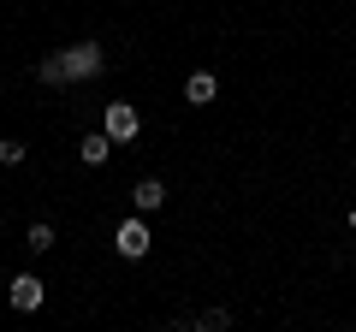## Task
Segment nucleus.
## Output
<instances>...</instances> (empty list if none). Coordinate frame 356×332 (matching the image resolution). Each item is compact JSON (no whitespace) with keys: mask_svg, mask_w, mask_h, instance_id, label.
I'll return each instance as SVG.
<instances>
[{"mask_svg":"<svg viewBox=\"0 0 356 332\" xmlns=\"http://www.w3.org/2000/svg\"><path fill=\"white\" fill-rule=\"evenodd\" d=\"M60 65H65V83H89L107 72V53L102 42H72V48H60Z\"/></svg>","mask_w":356,"mask_h":332,"instance_id":"nucleus-1","label":"nucleus"},{"mask_svg":"<svg viewBox=\"0 0 356 332\" xmlns=\"http://www.w3.org/2000/svg\"><path fill=\"white\" fill-rule=\"evenodd\" d=\"M113 249H119L125 261H143V256L154 249V238H149V226H143V214H125V219L113 226Z\"/></svg>","mask_w":356,"mask_h":332,"instance_id":"nucleus-2","label":"nucleus"},{"mask_svg":"<svg viewBox=\"0 0 356 332\" xmlns=\"http://www.w3.org/2000/svg\"><path fill=\"white\" fill-rule=\"evenodd\" d=\"M102 131H107L113 142H137V137H143V113H137L131 101H107V113H102Z\"/></svg>","mask_w":356,"mask_h":332,"instance_id":"nucleus-3","label":"nucleus"},{"mask_svg":"<svg viewBox=\"0 0 356 332\" xmlns=\"http://www.w3.org/2000/svg\"><path fill=\"white\" fill-rule=\"evenodd\" d=\"M6 297H13V308H18V315H36V308L48 303V285H42L36 273H18V279H13V291H6Z\"/></svg>","mask_w":356,"mask_h":332,"instance_id":"nucleus-4","label":"nucleus"},{"mask_svg":"<svg viewBox=\"0 0 356 332\" xmlns=\"http://www.w3.org/2000/svg\"><path fill=\"white\" fill-rule=\"evenodd\" d=\"M131 208H137V214H154V208H166V184H161V179H137V190H131Z\"/></svg>","mask_w":356,"mask_h":332,"instance_id":"nucleus-5","label":"nucleus"},{"mask_svg":"<svg viewBox=\"0 0 356 332\" xmlns=\"http://www.w3.org/2000/svg\"><path fill=\"white\" fill-rule=\"evenodd\" d=\"M119 142L107 137V131H89L83 142H77V154H83V166H107V154H113Z\"/></svg>","mask_w":356,"mask_h":332,"instance_id":"nucleus-6","label":"nucleus"},{"mask_svg":"<svg viewBox=\"0 0 356 332\" xmlns=\"http://www.w3.org/2000/svg\"><path fill=\"white\" fill-rule=\"evenodd\" d=\"M214 90H220L214 77H208V72H196L191 83H184V101H191V107H208V101H214Z\"/></svg>","mask_w":356,"mask_h":332,"instance_id":"nucleus-7","label":"nucleus"},{"mask_svg":"<svg viewBox=\"0 0 356 332\" xmlns=\"http://www.w3.org/2000/svg\"><path fill=\"white\" fill-rule=\"evenodd\" d=\"M36 83H48V90H65V65H60V53H42V60H36Z\"/></svg>","mask_w":356,"mask_h":332,"instance_id":"nucleus-8","label":"nucleus"},{"mask_svg":"<svg viewBox=\"0 0 356 332\" xmlns=\"http://www.w3.org/2000/svg\"><path fill=\"white\" fill-rule=\"evenodd\" d=\"M24 243L36 249V256H42V249H54V226H48V219H36V226L24 231Z\"/></svg>","mask_w":356,"mask_h":332,"instance_id":"nucleus-9","label":"nucleus"},{"mask_svg":"<svg viewBox=\"0 0 356 332\" xmlns=\"http://www.w3.org/2000/svg\"><path fill=\"white\" fill-rule=\"evenodd\" d=\"M0 166H24V142H18V137L0 142Z\"/></svg>","mask_w":356,"mask_h":332,"instance_id":"nucleus-10","label":"nucleus"},{"mask_svg":"<svg viewBox=\"0 0 356 332\" xmlns=\"http://www.w3.org/2000/svg\"><path fill=\"white\" fill-rule=\"evenodd\" d=\"M226 320H232V315H226V308H208V315H196V320H191V326H226Z\"/></svg>","mask_w":356,"mask_h":332,"instance_id":"nucleus-11","label":"nucleus"}]
</instances>
